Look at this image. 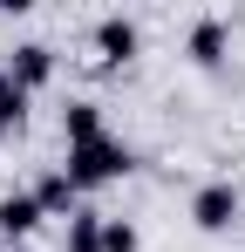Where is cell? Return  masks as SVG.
I'll return each instance as SVG.
<instances>
[{"label":"cell","mask_w":245,"mask_h":252,"mask_svg":"<svg viewBox=\"0 0 245 252\" xmlns=\"http://www.w3.org/2000/svg\"><path fill=\"white\" fill-rule=\"evenodd\" d=\"M41 225H48V211L34 205V191H7V198H0V239H7V246L34 239Z\"/></svg>","instance_id":"cell-4"},{"label":"cell","mask_w":245,"mask_h":252,"mask_svg":"<svg viewBox=\"0 0 245 252\" xmlns=\"http://www.w3.org/2000/svg\"><path fill=\"white\" fill-rule=\"evenodd\" d=\"M102 218H109V211H89V205H82L75 218H68V252H102Z\"/></svg>","instance_id":"cell-10"},{"label":"cell","mask_w":245,"mask_h":252,"mask_svg":"<svg viewBox=\"0 0 245 252\" xmlns=\"http://www.w3.org/2000/svg\"><path fill=\"white\" fill-rule=\"evenodd\" d=\"M225 41H232V34H225V21H218V14H204L198 28H191V41H184V55H191L198 68H218V62H225Z\"/></svg>","instance_id":"cell-7"},{"label":"cell","mask_w":245,"mask_h":252,"mask_svg":"<svg viewBox=\"0 0 245 252\" xmlns=\"http://www.w3.org/2000/svg\"><path fill=\"white\" fill-rule=\"evenodd\" d=\"M136 48H143V28H136L129 14H102V21H95V55H102L109 68H122Z\"/></svg>","instance_id":"cell-3"},{"label":"cell","mask_w":245,"mask_h":252,"mask_svg":"<svg viewBox=\"0 0 245 252\" xmlns=\"http://www.w3.org/2000/svg\"><path fill=\"white\" fill-rule=\"evenodd\" d=\"M239 211H245V198H239V184H198V198H191V225L198 232H232L239 225Z\"/></svg>","instance_id":"cell-2"},{"label":"cell","mask_w":245,"mask_h":252,"mask_svg":"<svg viewBox=\"0 0 245 252\" xmlns=\"http://www.w3.org/2000/svg\"><path fill=\"white\" fill-rule=\"evenodd\" d=\"M34 205L48 211V218H75V211H82V191H75V177H68V170H48V177L34 184Z\"/></svg>","instance_id":"cell-6"},{"label":"cell","mask_w":245,"mask_h":252,"mask_svg":"<svg viewBox=\"0 0 245 252\" xmlns=\"http://www.w3.org/2000/svg\"><path fill=\"white\" fill-rule=\"evenodd\" d=\"M21 123H28V89H21L7 68H0V136H14Z\"/></svg>","instance_id":"cell-9"},{"label":"cell","mask_w":245,"mask_h":252,"mask_svg":"<svg viewBox=\"0 0 245 252\" xmlns=\"http://www.w3.org/2000/svg\"><path fill=\"white\" fill-rule=\"evenodd\" d=\"M61 136H68V150H75V143H95V136H109V129H102V102H89V95L68 102V109H61Z\"/></svg>","instance_id":"cell-8"},{"label":"cell","mask_w":245,"mask_h":252,"mask_svg":"<svg viewBox=\"0 0 245 252\" xmlns=\"http://www.w3.org/2000/svg\"><path fill=\"white\" fill-rule=\"evenodd\" d=\"M61 170L75 177V191H95V184H122V177L136 170V150H129L122 136H95V143H75Z\"/></svg>","instance_id":"cell-1"},{"label":"cell","mask_w":245,"mask_h":252,"mask_svg":"<svg viewBox=\"0 0 245 252\" xmlns=\"http://www.w3.org/2000/svg\"><path fill=\"white\" fill-rule=\"evenodd\" d=\"M102 252H143V232L129 218H102Z\"/></svg>","instance_id":"cell-11"},{"label":"cell","mask_w":245,"mask_h":252,"mask_svg":"<svg viewBox=\"0 0 245 252\" xmlns=\"http://www.w3.org/2000/svg\"><path fill=\"white\" fill-rule=\"evenodd\" d=\"M0 68H7L14 82L28 89V95H34V89L48 82V75H55V48H48V41H21L14 55H7V62H0Z\"/></svg>","instance_id":"cell-5"}]
</instances>
